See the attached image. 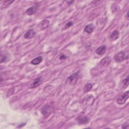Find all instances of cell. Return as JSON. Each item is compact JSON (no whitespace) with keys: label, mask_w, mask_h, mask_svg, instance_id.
<instances>
[{"label":"cell","mask_w":129,"mask_h":129,"mask_svg":"<svg viewBox=\"0 0 129 129\" xmlns=\"http://www.w3.org/2000/svg\"><path fill=\"white\" fill-rule=\"evenodd\" d=\"M36 34V32L34 29L28 30L24 35V37L26 39H31L33 38Z\"/></svg>","instance_id":"cell-9"},{"label":"cell","mask_w":129,"mask_h":129,"mask_svg":"<svg viewBox=\"0 0 129 129\" xmlns=\"http://www.w3.org/2000/svg\"><path fill=\"white\" fill-rule=\"evenodd\" d=\"M129 57L128 51L125 52L124 51H121L120 52L118 53L115 56V60L116 62L118 63H121L123 62L124 60H127Z\"/></svg>","instance_id":"cell-2"},{"label":"cell","mask_w":129,"mask_h":129,"mask_svg":"<svg viewBox=\"0 0 129 129\" xmlns=\"http://www.w3.org/2000/svg\"><path fill=\"white\" fill-rule=\"evenodd\" d=\"M37 6H32L26 10V14L29 16L32 15L35 13L37 10Z\"/></svg>","instance_id":"cell-13"},{"label":"cell","mask_w":129,"mask_h":129,"mask_svg":"<svg viewBox=\"0 0 129 129\" xmlns=\"http://www.w3.org/2000/svg\"><path fill=\"white\" fill-rule=\"evenodd\" d=\"M89 119L86 116H81L77 119L78 123L80 125H84L89 122Z\"/></svg>","instance_id":"cell-7"},{"label":"cell","mask_w":129,"mask_h":129,"mask_svg":"<svg viewBox=\"0 0 129 129\" xmlns=\"http://www.w3.org/2000/svg\"><path fill=\"white\" fill-rule=\"evenodd\" d=\"M14 2V1H5L3 2L4 4L5 5H11L12 3H13Z\"/></svg>","instance_id":"cell-20"},{"label":"cell","mask_w":129,"mask_h":129,"mask_svg":"<svg viewBox=\"0 0 129 129\" xmlns=\"http://www.w3.org/2000/svg\"><path fill=\"white\" fill-rule=\"evenodd\" d=\"M129 97V91H127L120 97H119L117 99V104L122 105L125 104L127 100L128 99Z\"/></svg>","instance_id":"cell-3"},{"label":"cell","mask_w":129,"mask_h":129,"mask_svg":"<svg viewBox=\"0 0 129 129\" xmlns=\"http://www.w3.org/2000/svg\"><path fill=\"white\" fill-rule=\"evenodd\" d=\"M42 61V57L41 56L38 57L34 59H33L31 61V64L33 65H37L39 64Z\"/></svg>","instance_id":"cell-14"},{"label":"cell","mask_w":129,"mask_h":129,"mask_svg":"<svg viewBox=\"0 0 129 129\" xmlns=\"http://www.w3.org/2000/svg\"><path fill=\"white\" fill-rule=\"evenodd\" d=\"M129 76H128L127 77V78H125L124 80H123V81L122 82V84H121L122 88L123 89L126 88L129 86Z\"/></svg>","instance_id":"cell-15"},{"label":"cell","mask_w":129,"mask_h":129,"mask_svg":"<svg viewBox=\"0 0 129 129\" xmlns=\"http://www.w3.org/2000/svg\"><path fill=\"white\" fill-rule=\"evenodd\" d=\"M92 85L91 84V83H88V84H87L84 88V93H87L88 92L90 91L91 90V89H92Z\"/></svg>","instance_id":"cell-16"},{"label":"cell","mask_w":129,"mask_h":129,"mask_svg":"<svg viewBox=\"0 0 129 129\" xmlns=\"http://www.w3.org/2000/svg\"><path fill=\"white\" fill-rule=\"evenodd\" d=\"M79 78V73L76 72L70 75L66 81V84L68 85H75Z\"/></svg>","instance_id":"cell-1"},{"label":"cell","mask_w":129,"mask_h":129,"mask_svg":"<svg viewBox=\"0 0 129 129\" xmlns=\"http://www.w3.org/2000/svg\"><path fill=\"white\" fill-rule=\"evenodd\" d=\"M60 60H65L67 59V57L64 55V54H62L60 56V58H59Z\"/></svg>","instance_id":"cell-21"},{"label":"cell","mask_w":129,"mask_h":129,"mask_svg":"<svg viewBox=\"0 0 129 129\" xmlns=\"http://www.w3.org/2000/svg\"><path fill=\"white\" fill-rule=\"evenodd\" d=\"M111 62V58L110 57L107 56L106 58H104L98 64V67H99V69H101V68H106L108 66V65L110 64V63Z\"/></svg>","instance_id":"cell-4"},{"label":"cell","mask_w":129,"mask_h":129,"mask_svg":"<svg viewBox=\"0 0 129 129\" xmlns=\"http://www.w3.org/2000/svg\"><path fill=\"white\" fill-rule=\"evenodd\" d=\"M94 29H95L94 26L93 24H90L87 25L85 27L84 31L88 34H90L93 32Z\"/></svg>","instance_id":"cell-12"},{"label":"cell","mask_w":129,"mask_h":129,"mask_svg":"<svg viewBox=\"0 0 129 129\" xmlns=\"http://www.w3.org/2000/svg\"><path fill=\"white\" fill-rule=\"evenodd\" d=\"M127 19L128 20H129V11H128L127 13Z\"/></svg>","instance_id":"cell-22"},{"label":"cell","mask_w":129,"mask_h":129,"mask_svg":"<svg viewBox=\"0 0 129 129\" xmlns=\"http://www.w3.org/2000/svg\"><path fill=\"white\" fill-rule=\"evenodd\" d=\"M53 110L52 107L47 105L41 109V113L44 116H48L52 113Z\"/></svg>","instance_id":"cell-5"},{"label":"cell","mask_w":129,"mask_h":129,"mask_svg":"<svg viewBox=\"0 0 129 129\" xmlns=\"http://www.w3.org/2000/svg\"><path fill=\"white\" fill-rule=\"evenodd\" d=\"M106 46L105 45H102L100 47H99L96 50V53L99 55V56H102L104 55L106 51Z\"/></svg>","instance_id":"cell-10"},{"label":"cell","mask_w":129,"mask_h":129,"mask_svg":"<svg viewBox=\"0 0 129 129\" xmlns=\"http://www.w3.org/2000/svg\"><path fill=\"white\" fill-rule=\"evenodd\" d=\"M119 31L118 30H114L110 36V40L112 41H116L119 37Z\"/></svg>","instance_id":"cell-11"},{"label":"cell","mask_w":129,"mask_h":129,"mask_svg":"<svg viewBox=\"0 0 129 129\" xmlns=\"http://www.w3.org/2000/svg\"><path fill=\"white\" fill-rule=\"evenodd\" d=\"M73 25V23L71 21H70L69 22H68L66 24V26H65V28L66 29H67V28H69V27H70L71 26H72Z\"/></svg>","instance_id":"cell-18"},{"label":"cell","mask_w":129,"mask_h":129,"mask_svg":"<svg viewBox=\"0 0 129 129\" xmlns=\"http://www.w3.org/2000/svg\"><path fill=\"white\" fill-rule=\"evenodd\" d=\"M7 57L6 55H2L1 56V63H4L7 60Z\"/></svg>","instance_id":"cell-17"},{"label":"cell","mask_w":129,"mask_h":129,"mask_svg":"<svg viewBox=\"0 0 129 129\" xmlns=\"http://www.w3.org/2000/svg\"><path fill=\"white\" fill-rule=\"evenodd\" d=\"M49 24V21L47 20H43L41 21L38 24L37 28L39 31L42 30L46 28Z\"/></svg>","instance_id":"cell-6"},{"label":"cell","mask_w":129,"mask_h":129,"mask_svg":"<svg viewBox=\"0 0 129 129\" xmlns=\"http://www.w3.org/2000/svg\"><path fill=\"white\" fill-rule=\"evenodd\" d=\"M122 129H129V124L128 122H126L125 123L123 124L122 125Z\"/></svg>","instance_id":"cell-19"},{"label":"cell","mask_w":129,"mask_h":129,"mask_svg":"<svg viewBox=\"0 0 129 129\" xmlns=\"http://www.w3.org/2000/svg\"><path fill=\"white\" fill-rule=\"evenodd\" d=\"M42 82H43V79L42 78V77H39L38 78H37L36 79L34 80L33 82L30 84V87L31 88H34L37 87L42 84Z\"/></svg>","instance_id":"cell-8"}]
</instances>
